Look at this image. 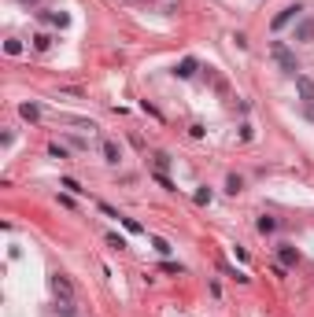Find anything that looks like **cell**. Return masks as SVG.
<instances>
[{"label": "cell", "instance_id": "obj_1", "mask_svg": "<svg viewBox=\"0 0 314 317\" xmlns=\"http://www.w3.org/2000/svg\"><path fill=\"white\" fill-rule=\"evenodd\" d=\"M270 56H274V63H277L285 74H292V77L300 74V59H296V52L288 48L285 41H270Z\"/></svg>", "mask_w": 314, "mask_h": 317}, {"label": "cell", "instance_id": "obj_2", "mask_svg": "<svg viewBox=\"0 0 314 317\" xmlns=\"http://www.w3.org/2000/svg\"><path fill=\"white\" fill-rule=\"evenodd\" d=\"M300 11H303V4H288V8H281L274 19H270V30L277 34V30H285V26H292L296 19H300Z\"/></svg>", "mask_w": 314, "mask_h": 317}, {"label": "cell", "instance_id": "obj_3", "mask_svg": "<svg viewBox=\"0 0 314 317\" xmlns=\"http://www.w3.org/2000/svg\"><path fill=\"white\" fill-rule=\"evenodd\" d=\"M52 292H56V299H74V288H70L67 273H52Z\"/></svg>", "mask_w": 314, "mask_h": 317}, {"label": "cell", "instance_id": "obj_4", "mask_svg": "<svg viewBox=\"0 0 314 317\" xmlns=\"http://www.w3.org/2000/svg\"><path fill=\"white\" fill-rule=\"evenodd\" d=\"M277 258H281L285 269H292V266H300V251H296L292 244H277Z\"/></svg>", "mask_w": 314, "mask_h": 317}, {"label": "cell", "instance_id": "obj_5", "mask_svg": "<svg viewBox=\"0 0 314 317\" xmlns=\"http://www.w3.org/2000/svg\"><path fill=\"white\" fill-rule=\"evenodd\" d=\"M296 92H300V100H303V103H310V100H314V82H310L307 74H296Z\"/></svg>", "mask_w": 314, "mask_h": 317}, {"label": "cell", "instance_id": "obj_6", "mask_svg": "<svg viewBox=\"0 0 314 317\" xmlns=\"http://www.w3.org/2000/svg\"><path fill=\"white\" fill-rule=\"evenodd\" d=\"M296 41H303V44L314 41V19H300L296 22Z\"/></svg>", "mask_w": 314, "mask_h": 317}, {"label": "cell", "instance_id": "obj_7", "mask_svg": "<svg viewBox=\"0 0 314 317\" xmlns=\"http://www.w3.org/2000/svg\"><path fill=\"white\" fill-rule=\"evenodd\" d=\"M41 22H52V26H70V15L67 11H37Z\"/></svg>", "mask_w": 314, "mask_h": 317}, {"label": "cell", "instance_id": "obj_8", "mask_svg": "<svg viewBox=\"0 0 314 317\" xmlns=\"http://www.w3.org/2000/svg\"><path fill=\"white\" fill-rule=\"evenodd\" d=\"M196 70H200V63H196L192 56H185V59L178 63V67H174V77H192Z\"/></svg>", "mask_w": 314, "mask_h": 317}, {"label": "cell", "instance_id": "obj_9", "mask_svg": "<svg viewBox=\"0 0 314 317\" xmlns=\"http://www.w3.org/2000/svg\"><path fill=\"white\" fill-rule=\"evenodd\" d=\"M19 115H22L26 122H41V107H37V103H19Z\"/></svg>", "mask_w": 314, "mask_h": 317}, {"label": "cell", "instance_id": "obj_10", "mask_svg": "<svg viewBox=\"0 0 314 317\" xmlns=\"http://www.w3.org/2000/svg\"><path fill=\"white\" fill-rule=\"evenodd\" d=\"M255 229H259L262 236H266V232H274V229H277V218H270V214H262V218L255 221Z\"/></svg>", "mask_w": 314, "mask_h": 317}, {"label": "cell", "instance_id": "obj_11", "mask_svg": "<svg viewBox=\"0 0 314 317\" xmlns=\"http://www.w3.org/2000/svg\"><path fill=\"white\" fill-rule=\"evenodd\" d=\"M192 199H196V207H207V203L214 199V192H211L207 184H203V188H196V196H192Z\"/></svg>", "mask_w": 314, "mask_h": 317}, {"label": "cell", "instance_id": "obj_12", "mask_svg": "<svg viewBox=\"0 0 314 317\" xmlns=\"http://www.w3.org/2000/svg\"><path fill=\"white\" fill-rule=\"evenodd\" d=\"M104 158H107V163H118V158H122V151H118L115 140H107V144H104Z\"/></svg>", "mask_w": 314, "mask_h": 317}, {"label": "cell", "instance_id": "obj_13", "mask_svg": "<svg viewBox=\"0 0 314 317\" xmlns=\"http://www.w3.org/2000/svg\"><path fill=\"white\" fill-rule=\"evenodd\" d=\"M56 313H63V317H74V299H56Z\"/></svg>", "mask_w": 314, "mask_h": 317}, {"label": "cell", "instance_id": "obj_14", "mask_svg": "<svg viewBox=\"0 0 314 317\" xmlns=\"http://www.w3.org/2000/svg\"><path fill=\"white\" fill-rule=\"evenodd\" d=\"M240 188H244V181L237 177V173H229V177H226V192H229V196H237Z\"/></svg>", "mask_w": 314, "mask_h": 317}, {"label": "cell", "instance_id": "obj_15", "mask_svg": "<svg viewBox=\"0 0 314 317\" xmlns=\"http://www.w3.org/2000/svg\"><path fill=\"white\" fill-rule=\"evenodd\" d=\"M34 48H37V52H49V48H52V34H37V37H34Z\"/></svg>", "mask_w": 314, "mask_h": 317}, {"label": "cell", "instance_id": "obj_16", "mask_svg": "<svg viewBox=\"0 0 314 317\" xmlns=\"http://www.w3.org/2000/svg\"><path fill=\"white\" fill-rule=\"evenodd\" d=\"M4 52H8V56H22V41L8 37V41H4Z\"/></svg>", "mask_w": 314, "mask_h": 317}, {"label": "cell", "instance_id": "obj_17", "mask_svg": "<svg viewBox=\"0 0 314 317\" xmlns=\"http://www.w3.org/2000/svg\"><path fill=\"white\" fill-rule=\"evenodd\" d=\"M152 247L159 251V255H170V244L163 240V236H152Z\"/></svg>", "mask_w": 314, "mask_h": 317}, {"label": "cell", "instance_id": "obj_18", "mask_svg": "<svg viewBox=\"0 0 314 317\" xmlns=\"http://www.w3.org/2000/svg\"><path fill=\"white\" fill-rule=\"evenodd\" d=\"M107 247H115V251H122V247H126V240H122L118 232H107Z\"/></svg>", "mask_w": 314, "mask_h": 317}, {"label": "cell", "instance_id": "obj_19", "mask_svg": "<svg viewBox=\"0 0 314 317\" xmlns=\"http://www.w3.org/2000/svg\"><path fill=\"white\" fill-rule=\"evenodd\" d=\"M59 184H63V188H67V192H82V184H78V181H74V177H63V181H59Z\"/></svg>", "mask_w": 314, "mask_h": 317}, {"label": "cell", "instance_id": "obj_20", "mask_svg": "<svg viewBox=\"0 0 314 317\" xmlns=\"http://www.w3.org/2000/svg\"><path fill=\"white\" fill-rule=\"evenodd\" d=\"M122 225H126V232H140V221H133V218H118Z\"/></svg>", "mask_w": 314, "mask_h": 317}, {"label": "cell", "instance_id": "obj_21", "mask_svg": "<svg viewBox=\"0 0 314 317\" xmlns=\"http://www.w3.org/2000/svg\"><path fill=\"white\" fill-rule=\"evenodd\" d=\"M155 166H159V173H163V170L170 166V155H163V151H159V155H155Z\"/></svg>", "mask_w": 314, "mask_h": 317}, {"label": "cell", "instance_id": "obj_22", "mask_svg": "<svg viewBox=\"0 0 314 317\" xmlns=\"http://www.w3.org/2000/svg\"><path fill=\"white\" fill-rule=\"evenodd\" d=\"M49 155H52V158H67V148H59V144H52V148H49Z\"/></svg>", "mask_w": 314, "mask_h": 317}, {"label": "cell", "instance_id": "obj_23", "mask_svg": "<svg viewBox=\"0 0 314 317\" xmlns=\"http://www.w3.org/2000/svg\"><path fill=\"white\" fill-rule=\"evenodd\" d=\"M155 181H159L163 188H170V192H174V181H170V177H166V173H155Z\"/></svg>", "mask_w": 314, "mask_h": 317}, {"label": "cell", "instance_id": "obj_24", "mask_svg": "<svg viewBox=\"0 0 314 317\" xmlns=\"http://www.w3.org/2000/svg\"><path fill=\"white\" fill-rule=\"evenodd\" d=\"M140 107H144V115H152V118H163V115H159V107H152L148 100H144V103H140Z\"/></svg>", "mask_w": 314, "mask_h": 317}, {"label": "cell", "instance_id": "obj_25", "mask_svg": "<svg viewBox=\"0 0 314 317\" xmlns=\"http://www.w3.org/2000/svg\"><path fill=\"white\" fill-rule=\"evenodd\" d=\"M22 4H26V8H30V4H37V0H22Z\"/></svg>", "mask_w": 314, "mask_h": 317}]
</instances>
